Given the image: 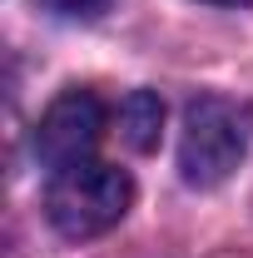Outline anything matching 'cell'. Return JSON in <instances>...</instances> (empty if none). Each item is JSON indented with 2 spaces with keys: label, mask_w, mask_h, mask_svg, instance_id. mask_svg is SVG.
<instances>
[{
  "label": "cell",
  "mask_w": 253,
  "mask_h": 258,
  "mask_svg": "<svg viewBox=\"0 0 253 258\" xmlns=\"http://www.w3.org/2000/svg\"><path fill=\"white\" fill-rule=\"evenodd\" d=\"M214 5H253V0H214Z\"/></svg>",
  "instance_id": "obj_6"
},
{
  "label": "cell",
  "mask_w": 253,
  "mask_h": 258,
  "mask_svg": "<svg viewBox=\"0 0 253 258\" xmlns=\"http://www.w3.org/2000/svg\"><path fill=\"white\" fill-rule=\"evenodd\" d=\"M253 144V104L228 95H199L184 109L179 129V174L194 189L223 184Z\"/></svg>",
  "instance_id": "obj_1"
},
{
  "label": "cell",
  "mask_w": 253,
  "mask_h": 258,
  "mask_svg": "<svg viewBox=\"0 0 253 258\" xmlns=\"http://www.w3.org/2000/svg\"><path fill=\"white\" fill-rule=\"evenodd\" d=\"M45 5H50V10H60V15H70V20H95L109 0H45Z\"/></svg>",
  "instance_id": "obj_5"
},
{
  "label": "cell",
  "mask_w": 253,
  "mask_h": 258,
  "mask_svg": "<svg viewBox=\"0 0 253 258\" xmlns=\"http://www.w3.org/2000/svg\"><path fill=\"white\" fill-rule=\"evenodd\" d=\"M104 134V104L95 90H65L50 99V109L35 124V154L50 169H70V164L90 159Z\"/></svg>",
  "instance_id": "obj_3"
},
{
  "label": "cell",
  "mask_w": 253,
  "mask_h": 258,
  "mask_svg": "<svg viewBox=\"0 0 253 258\" xmlns=\"http://www.w3.org/2000/svg\"><path fill=\"white\" fill-rule=\"evenodd\" d=\"M159 129H164V99L154 90H129L119 99V139L134 154H149L159 144Z\"/></svg>",
  "instance_id": "obj_4"
},
{
  "label": "cell",
  "mask_w": 253,
  "mask_h": 258,
  "mask_svg": "<svg viewBox=\"0 0 253 258\" xmlns=\"http://www.w3.org/2000/svg\"><path fill=\"white\" fill-rule=\"evenodd\" d=\"M134 204V179L119 164L104 159H80L70 169H55L50 189H45V219L65 238H99L119 224Z\"/></svg>",
  "instance_id": "obj_2"
}]
</instances>
